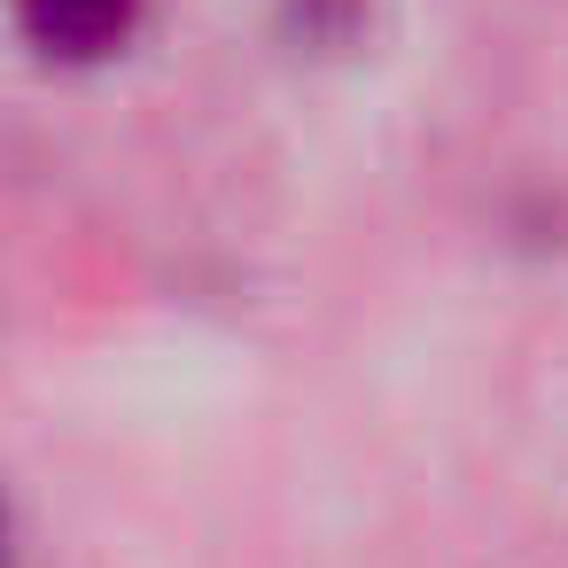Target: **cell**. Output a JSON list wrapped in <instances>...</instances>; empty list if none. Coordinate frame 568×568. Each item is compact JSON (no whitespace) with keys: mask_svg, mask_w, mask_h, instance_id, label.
<instances>
[{"mask_svg":"<svg viewBox=\"0 0 568 568\" xmlns=\"http://www.w3.org/2000/svg\"><path fill=\"white\" fill-rule=\"evenodd\" d=\"M17 24L55 63H102L133 40L141 0H17Z\"/></svg>","mask_w":568,"mask_h":568,"instance_id":"cell-1","label":"cell"}]
</instances>
